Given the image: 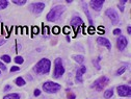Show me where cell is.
<instances>
[{"mask_svg": "<svg viewBox=\"0 0 131 99\" xmlns=\"http://www.w3.org/2000/svg\"><path fill=\"white\" fill-rule=\"evenodd\" d=\"M65 10H66V7L64 5H55V6L52 7L50 9V12L47 14V17H46L47 20H48L49 22H55L62 15V13H64Z\"/></svg>", "mask_w": 131, "mask_h": 99, "instance_id": "obj_1", "label": "cell"}, {"mask_svg": "<svg viewBox=\"0 0 131 99\" xmlns=\"http://www.w3.org/2000/svg\"><path fill=\"white\" fill-rule=\"evenodd\" d=\"M51 62L48 58H42L40 62L35 66L33 70L38 74H48L50 71Z\"/></svg>", "mask_w": 131, "mask_h": 99, "instance_id": "obj_2", "label": "cell"}, {"mask_svg": "<svg viewBox=\"0 0 131 99\" xmlns=\"http://www.w3.org/2000/svg\"><path fill=\"white\" fill-rule=\"evenodd\" d=\"M65 73V68L62 66V61L61 57H57L54 61V72H53V77L54 78H59L62 76Z\"/></svg>", "mask_w": 131, "mask_h": 99, "instance_id": "obj_3", "label": "cell"}, {"mask_svg": "<svg viewBox=\"0 0 131 99\" xmlns=\"http://www.w3.org/2000/svg\"><path fill=\"white\" fill-rule=\"evenodd\" d=\"M71 26H72L73 29H74L75 36H77V35H78V29H79V27H82V33H85L84 23H83V21L81 20L80 17H74L73 18V19L71 20Z\"/></svg>", "mask_w": 131, "mask_h": 99, "instance_id": "obj_4", "label": "cell"}, {"mask_svg": "<svg viewBox=\"0 0 131 99\" xmlns=\"http://www.w3.org/2000/svg\"><path fill=\"white\" fill-rule=\"evenodd\" d=\"M43 90L47 93H56L61 90V85L53 81H46L43 85Z\"/></svg>", "mask_w": 131, "mask_h": 99, "instance_id": "obj_5", "label": "cell"}, {"mask_svg": "<svg viewBox=\"0 0 131 99\" xmlns=\"http://www.w3.org/2000/svg\"><path fill=\"white\" fill-rule=\"evenodd\" d=\"M108 82H109V79L106 76H101L92 85V88L96 89L97 91H101L104 89V87H106L108 85Z\"/></svg>", "mask_w": 131, "mask_h": 99, "instance_id": "obj_6", "label": "cell"}, {"mask_svg": "<svg viewBox=\"0 0 131 99\" xmlns=\"http://www.w3.org/2000/svg\"><path fill=\"white\" fill-rule=\"evenodd\" d=\"M44 9H45V4L43 2H35V3H31L29 6V9L33 14H41Z\"/></svg>", "mask_w": 131, "mask_h": 99, "instance_id": "obj_7", "label": "cell"}, {"mask_svg": "<svg viewBox=\"0 0 131 99\" xmlns=\"http://www.w3.org/2000/svg\"><path fill=\"white\" fill-rule=\"evenodd\" d=\"M105 14H106L107 17L111 20V22L114 25H116L119 23V16H118V13L114 9H108L105 12Z\"/></svg>", "mask_w": 131, "mask_h": 99, "instance_id": "obj_8", "label": "cell"}, {"mask_svg": "<svg viewBox=\"0 0 131 99\" xmlns=\"http://www.w3.org/2000/svg\"><path fill=\"white\" fill-rule=\"evenodd\" d=\"M118 94H119L120 96H122V97H129L130 94H131V89L129 86H119L118 87Z\"/></svg>", "mask_w": 131, "mask_h": 99, "instance_id": "obj_9", "label": "cell"}, {"mask_svg": "<svg viewBox=\"0 0 131 99\" xmlns=\"http://www.w3.org/2000/svg\"><path fill=\"white\" fill-rule=\"evenodd\" d=\"M128 45V40L126 39V36H119L117 40V47L118 49H119L120 51H123L125 48H126V46Z\"/></svg>", "mask_w": 131, "mask_h": 99, "instance_id": "obj_10", "label": "cell"}, {"mask_svg": "<svg viewBox=\"0 0 131 99\" xmlns=\"http://www.w3.org/2000/svg\"><path fill=\"white\" fill-rule=\"evenodd\" d=\"M103 4H104V0H93V1H90V5L92 6V9H95L96 12H100Z\"/></svg>", "mask_w": 131, "mask_h": 99, "instance_id": "obj_11", "label": "cell"}, {"mask_svg": "<svg viewBox=\"0 0 131 99\" xmlns=\"http://www.w3.org/2000/svg\"><path fill=\"white\" fill-rule=\"evenodd\" d=\"M86 71V68L85 66H81L79 69H77V71H76V81L77 82H82L83 79H82V75L85 73Z\"/></svg>", "mask_w": 131, "mask_h": 99, "instance_id": "obj_12", "label": "cell"}, {"mask_svg": "<svg viewBox=\"0 0 131 99\" xmlns=\"http://www.w3.org/2000/svg\"><path fill=\"white\" fill-rule=\"evenodd\" d=\"M97 43H98L99 45H101V46L107 47V49H111V43L107 40V39H105V38L99 36V38L97 39Z\"/></svg>", "mask_w": 131, "mask_h": 99, "instance_id": "obj_13", "label": "cell"}, {"mask_svg": "<svg viewBox=\"0 0 131 99\" xmlns=\"http://www.w3.org/2000/svg\"><path fill=\"white\" fill-rule=\"evenodd\" d=\"M81 3L83 4V9H84V13L86 14V16H87V19H88V21H90L91 26H93V20H92V18H91V14H90V12H88V9H87L86 3H85L84 1H81Z\"/></svg>", "mask_w": 131, "mask_h": 99, "instance_id": "obj_14", "label": "cell"}, {"mask_svg": "<svg viewBox=\"0 0 131 99\" xmlns=\"http://www.w3.org/2000/svg\"><path fill=\"white\" fill-rule=\"evenodd\" d=\"M3 99H20V95L17 93H12L9 94V95H5Z\"/></svg>", "mask_w": 131, "mask_h": 99, "instance_id": "obj_15", "label": "cell"}, {"mask_svg": "<svg viewBox=\"0 0 131 99\" xmlns=\"http://www.w3.org/2000/svg\"><path fill=\"white\" fill-rule=\"evenodd\" d=\"M112 95H114V89H108V90H106L105 92H104V97L106 99H109L110 97H112Z\"/></svg>", "mask_w": 131, "mask_h": 99, "instance_id": "obj_16", "label": "cell"}, {"mask_svg": "<svg viewBox=\"0 0 131 99\" xmlns=\"http://www.w3.org/2000/svg\"><path fill=\"white\" fill-rule=\"evenodd\" d=\"M15 82H16V85L19 86V87H22V86H25V85H26V81H25L24 79H23L22 77H18V78H16Z\"/></svg>", "mask_w": 131, "mask_h": 99, "instance_id": "obj_17", "label": "cell"}, {"mask_svg": "<svg viewBox=\"0 0 131 99\" xmlns=\"http://www.w3.org/2000/svg\"><path fill=\"white\" fill-rule=\"evenodd\" d=\"M127 68H128L127 65H124V66H122L121 68H120V69H118V71H117V75H122L123 73H124V72L127 70Z\"/></svg>", "mask_w": 131, "mask_h": 99, "instance_id": "obj_18", "label": "cell"}, {"mask_svg": "<svg viewBox=\"0 0 131 99\" xmlns=\"http://www.w3.org/2000/svg\"><path fill=\"white\" fill-rule=\"evenodd\" d=\"M9 2L7 0H0V9H4L5 7H7Z\"/></svg>", "mask_w": 131, "mask_h": 99, "instance_id": "obj_19", "label": "cell"}, {"mask_svg": "<svg viewBox=\"0 0 131 99\" xmlns=\"http://www.w3.org/2000/svg\"><path fill=\"white\" fill-rule=\"evenodd\" d=\"M73 58H74L77 63H79V64H82L83 61H84V57L82 55H75V56H73Z\"/></svg>", "mask_w": 131, "mask_h": 99, "instance_id": "obj_20", "label": "cell"}, {"mask_svg": "<svg viewBox=\"0 0 131 99\" xmlns=\"http://www.w3.org/2000/svg\"><path fill=\"white\" fill-rule=\"evenodd\" d=\"M128 2V0H122V1H120L119 2V9H120V10L121 12H124V4H126Z\"/></svg>", "mask_w": 131, "mask_h": 99, "instance_id": "obj_21", "label": "cell"}, {"mask_svg": "<svg viewBox=\"0 0 131 99\" xmlns=\"http://www.w3.org/2000/svg\"><path fill=\"white\" fill-rule=\"evenodd\" d=\"M67 98L68 99H75L76 98V95L73 92H70V90L67 92Z\"/></svg>", "mask_w": 131, "mask_h": 99, "instance_id": "obj_22", "label": "cell"}, {"mask_svg": "<svg viewBox=\"0 0 131 99\" xmlns=\"http://www.w3.org/2000/svg\"><path fill=\"white\" fill-rule=\"evenodd\" d=\"M13 3H15L17 5H23V4H26V0H14Z\"/></svg>", "mask_w": 131, "mask_h": 99, "instance_id": "obj_23", "label": "cell"}, {"mask_svg": "<svg viewBox=\"0 0 131 99\" xmlns=\"http://www.w3.org/2000/svg\"><path fill=\"white\" fill-rule=\"evenodd\" d=\"M1 59L3 62H5V63H10V61H12V59H10V57H9V55H6V54L2 55L1 56Z\"/></svg>", "mask_w": 131, "mask_h": 99, "instance_id": "obj_24", "label": "cell"}, {"mask_svg": "<svg viewBox=\"0 0 131 99\" xmlns=\"http://www.w3.org/2000/svg\"><path fill=\"white\" fill-rule=\"evenodd\" d=\"M15 62L17 63V64H23L24 59H23L22 56H17V57H15Z\"/></svg>", "mask_w": 131, "mask_h": 99, "instance_id": "obj_25", "label": "cell"}, {"mask_svg": "<svg viewBox=\"0 0 131 99\" xmlns=\"http://www.w3.org/2000/svg\"><path fill=\"white\" fill-rule=\"evenodd\" d=\"M49 30H50V28H49L48 26H44V28H43V33L47 36L49 35Z\"/></svg>", "mask_w": 131, "mask_h": 99, "instance_id": "obj_26", "label": "cell"}, {"mask_svg": "<svg viewBox=\"0 0 131 99\" xmlns=\"http://www.w3.org/2000/svg\"><path fill=\"white\" fill-rule=\"evenodd\" d=\"M96 32V29L94 26H90L88 27V33H91V35H94V33Z\"/></svg>", "mask_w": 131, "mask_h": 99, "instance_id": "obj_27", "label": "cell"}, {"mask_svg": "<svg viewBox=\"0 0 131 99\" xmlns=\"http://www.w3.org/2000/svg\"><path fill=\"white\" fill-rule=\"evenodd\" d=\"M59 31H61V28H59L58 26H55V27H53V33H54V35H57V33H59Z\"/></svg>", "mask_w": 131, "mask_h": 99, "instance_id": "obj_28", "label": "cell"}, {"mask_svg": "<svg viewBox=\"0 0 131 99\" xmlns=\"http://www.w3.org/2000/svg\"><path fill=\"white\" fill-rule=\"evenodd\" d=\"M19 70H20V68L18 66H14L10 68V72H16V71H19Z\"/></svg>", "mask_w": 131, "mask_h": 99, "instance_id": "obj_29", "label": "cell"}, {"mask_svg": "<svg viewBox=\"0 0 131 99\" xmlns=\"http://www.w3.org/2000/svg\"><path fill=\"white\" fill-rule=\"evenodd\" d=\"M32 32H33V35H38L39 33V28L36 26H33L32 27Z\"/></svg>", "mask_w": 131, "mask_h": 99, "instance_id": "obj_30", "label": "cell"}, {"mask_svg": "<svg viewBox=\"0 0 131 99\" xmlns=\"http://www.w3.org/2000/svg\"><path fill=\"white\" fill-rule=\"evenodd\" d=\"M33 94H35V97H38V96H40V95H41V91L39 90V89H35V92H33Z\"/></svg>", "mask_w": 131, "mask_h": 99, "instance_id": "obj_31", "label": "cell"}, {"mask_svg": "<svg viewBox=\"0 0 131 99\" xmlns=\"http://www.w3.org/2000/svg\"><path fill=\"white\" fill-rule=\"evenodd\" d=\"M121 29L120 28H117V29H114V35H116V36H118V35H121Z\"/></svg>", "mask_w": 131, "mask_h": 99, "instance_id": "obj_32", "label": "cell"}, {"mask_svg": "<svg viewBox=\"0 0 131 99\" xmlns=\"http://www.w3.org/2000/svg\"><path fill=\"white\" fill-rule=\"evenodd\" d=\"M98 31H99V33H100V35H103V33H104V28L101 27V26H99V27H98Z\"/></svg>", "mask_w": 131, "mask_h": 99, "instance_id": "obj_33", "label": "cell"}, {"mask_svg": "<svg viewBox=\"0 0 131 99\" xmlns=\"http://www.w3.org/2000/svg\"><path fill=\"white\" fill-rule=\"evenodd\" d=\"M0 69H1L2 71H4V70L6 69V67H5V65L3 64V63H1V62H0Z\"/></svg>", "mask_w": 131, "mask_h": 99, "instance_id": "obj_34", "label": "cell"}, {"mask_svg": "<svg viewBox=\"0 0 131 99\" xmlns=\"http://www.w3.org/2000/svg\"><path fill=\"white\" fill-rule=\"evenodd\" d=\"M12 89V87H10L9 85H7V86H5V88H4V92H9V91Z\"/></svg>", "mask_w": 131, "mask_h": 99, "instance_id": "obj_35", "label": "cell"}, {"mask_svg": "<svg viewBox=\"0 0 131 99\" xmlns=\"http://www.w3.org/2000/svg\"><path fill=\"white\" fill-rule=\"evenodd\" d=\"M64 30H65L66 35H69V33H70V29H69V27H67V26H66V27L64 28Z\"/></svg>", "mask_w": 131, "mask_h": 99, "instance_id": "obj_36", "label": "cell"}, {"mask_svg": "<svg viewBox=\"0 0 131 99\" xmlns=\"http://www.w3.org/2000/svg\"><path fill=\"white\" fill-rule=\"evenodd\" d=\"M93 63H94V64L96 65V68H97V69H100V66H99L98 62H97V61H93Z\"/></svg>", "mask_w": 131, "mask_h": 99, "instance_id": "obj_37", "label": "cell"}, {"mask_svg": "<svg viewBox=\"0 0 131 99\" xmlns=\"http://www.w3.org/2000/svg\"><path fill=\"white\" fill-rule=\"evenodd\" d=\"M4 43H5V40H4V39H0V46L3 45Z\"/></svg>", "mask_w": 131, "mask_h": 99, "instance_id": "obj_38", "label": "cell"}, {"mask_svg": "<svg viewBox=\"0 0 131 99\" xmlns=\"http://www.w3.org/2000/svg\"><path fill=\"white\" fill-rule=\"evenodd\" d=\"M127 31H128V33H129V35L131 33V27H130V26H128V27H127Z\"/></svg>", "mask_w": 131, "mask_h": 99, "instance_id": "obj_39", "label": "cell"}, {"mask_svg": "<svg viewBox=\"0 0 131 99\" xmlns=\"http://www.w3.org/2000/svg\"><path fill=\"white\" fill-rule=\"evenodd\" d=\"M67 41L70 42V36H67Z\"/></svg>", "mask_w": 131, "mask_h": 99, "instance_id": "obj_40", "label": "cell"}, {"mask_svg": "<svg viewBox=\"0 0 131 99\" xmlns=\"http://www.w3.org/2000/svg\"><path fill=\"white\" fill-rule=\"evenodd\" d=\"M0 74H1V71H0Z\"/></svg>", "mask_w": 131, "mask_h": 99, "instance_id": "obj_41", "label": "cell"}]
</instances>
